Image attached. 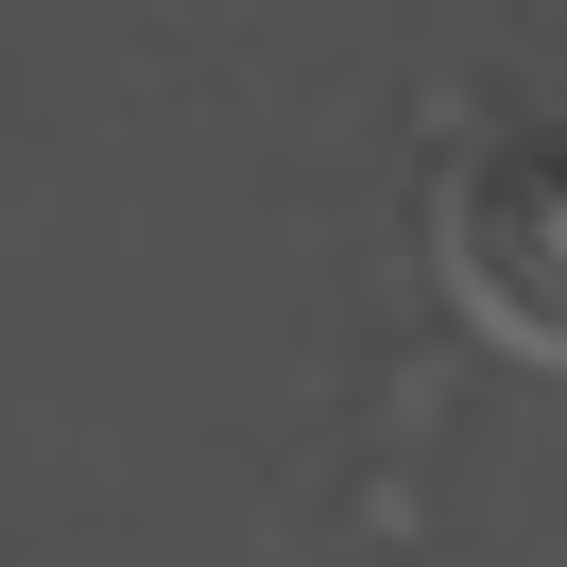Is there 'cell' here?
Returning a JSON list of instances; mask_svg holds the SVG:
<instances>
[{
    "label": "cell",
    "instance_id": "cell-1",
    "mask_svg": "<svg viewBox=\"0 0 567 567\" xmlns=\"http://www.w3.org/2000/svg\"><path fill=\"white\" fill-rule=\"evenodd\" d=\"M447 276L498 344L567 361V121H516L447 173Z\"/></svg>",
    "mask_w": 567,
    "mask_h": 567
}]
</instances>
